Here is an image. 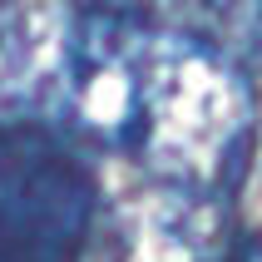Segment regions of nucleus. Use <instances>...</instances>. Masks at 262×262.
Masks as SVG:
<instances>
[{
	"label": "nucleus",
	"instance_id": "1",
	"mask_svg": "<svg viewBox=\"0 0 262 262\" xmlns=\"http://www.w3.org/2000/svg\"><path fill=\"white\" fill-rule=\"evenodd\" d=\"M252 144V89L218 45L154 30L139 89L134 148L163 183L228 188Z\"/></svg>",
	"mask_w": 262,
	"mask_h": 262
},
{
	"label": "nucleus",
	"instance_id": "2",
	"mask_svg": "<svg viewBox=\"0 0 262 262\" xmlns=\"http://www.w3.org/2000/svg\"><path fill=\"white\" fill-rule=\"evenodd\" d=\"M94 173L35 129H0V262H79Z\"/></svg>",
	"mask_w": 262,
	"mask_h": 262
},
{
	"label": "nucleus",
	"instance_id": "3",
	"mask_svg": "<svg viewBox=\"0 0 262 262\" xmlns=\"http://www.w3.org/2000/svg\"><path fill=\"white\" fill-rule=\"evenodd\" d=\"M148 40H154V30L119 5L79 10L59 124H70L74 134H84L94 144H114V148L134 144Z\"/></svg>",
	"mask_w": 262,
	"mask_h": 262
},
{
	"label": "nucleus",
	"instance_id": "4",
	"mask_svg": "<svg viewBox=\"0 0 262 262\" xmlns=\"http://www.w3.org/2000/svg\"><path fill=\"white\" fill-rule=\"evenodd\" d=\"M74 20L59 0L0 5V129H35L64 109Z\"/></svg>",
	"mask_w": 262,
	"mask_h": 262
},
{
	"label": "nucleus",
	"instance_id": "5",
	"mask_svg": "<svg viewBox=\"0 0 262 262\" xmlns=\"http://www.w3.org/2000/svg\"><path fill=\"white\" fill-rule=\"evenodd\" d=\"M104 262H228V208L218 193L159 183L119 213Z\"/></svg>",
	"mask_w": 262,
	"mask_h": 262
},
{
	"label": "nucleus",
	"instance_id": "6",
	"mask_svg": "<svg viewBox=\"0 0 262 262\" xmlns=\"http://www.w3.org/2000/svg\"><path fill=\"white\" fill-rule=\"evenodd\" d=\"M243 262H262V237H252L248 252H243Z\"/></svg>",
	"mask_w": 262,
	"mask_h": 262
}]
</instances>
